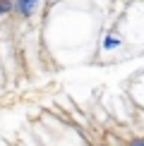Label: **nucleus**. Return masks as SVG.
<instances>
[{"instance_id": "4", "label": "nucleus", "mask_w": 144, "mask_h": 146, "mask_svg": "<svg viewBox=\"0 0 144 146\" xmlns=\"http://www.w3.org/2000/svg\"><path fill=\"white\" fill-rule=\"evenodd\" d=\"M130 146H144V139H135V141H132Z\"/></svg>"}, {"instance_id": "3", "label": "nucleus", "mask_w": 144, "mask_h": 146, "mask_svg": "<svg viewBox=\"0 0 144 146\" xmlns=\"http://www.w3.org/2000/svg\"><path fill=\"white\" fill-rule=\"evenodd\" d=\"M115 46H118V38H113V36H108V38H106V48L111 50V48H115Z\"/></svg>"}, {"instance_id": "1", "label": "nucleus", "mask_w": 144, "mask_h": 146, "mask_svg": "<svg viewBox=\"0 0 144 146\" xmlns=\"http://www.w3.org/2000/svg\"><path fill=\"white\" fill-rule=\"evenodd\" d=\"M36 5H39V0H17L15 10L22 12L24 17H29V15H34V12H36Z\"/></svg>"}, {"instance_id": "2", "label": "nucleus", "mask_w": 144, "mask_h": 146, "mask_svg": "<svg viewBox=\"0 0 144 146\" xmlns=\"http://www.w3.org/2000/svg\"><path fill=\"white\" fill-rule=\"evenodd\" d=\"M15 7V0H0V15H7Z\"/></svg>"}]
</instances>
